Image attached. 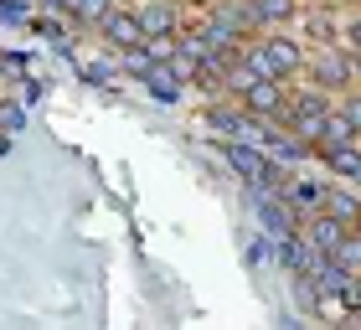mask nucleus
<instances>
[{"instance_id": "4468645a", "label": "nucleus", "mask_w": 361, "mask_h": 330, "mask_svg": "<svg viewBox=\"0 0 361 330\" xmlns=\"http://www.w3.org/2000/svg\"><path fill=\"white\" fill-rule=\"evenodd\" d=\"M227 155L238 160V171H243V176H269V171H264V160H258L253 150H243V145H233V150H227Z\"/></svg>"}, {"instance_id": "9d476101", "label": "nucleus", "mask_w": 361, "mask_h": 330, "mask_svg": "<svg viewBox=\"0 0 361 330\" xmlns=\"http://www.w3.org/2000/svg\"><path fill=\"white\" fill-rule=\"evenodd\" d=\"M145 82H150L160 98H176V88H180V78L171 73V62H150V68H145Z\"/></svg>"}, {"instance_id": "4be33fe9", "label": "nucleus", "mask_w": 361, "mask_h": 330, "mask_svg": "<svg viewBox=\"0 0 361 330\" xmlns=\"http://www.w3.org/2000/svg\"><path fill=\"white\" fill-rule=\"evenodd\" d=\"M356 233H361V212H356Z\"/></svg>"}, {"instance_id": "6e6552de", "label": "nucleus", "mask_w": 361, "mask_h": 330, "mask_svg": "<svg viewBox=\"0 0 361 330\" xmlns=\"http://www.w3.org/2000/svg\"><path fill=\"white\" fill-rule=\"evenodd\" d=\"M356 140V124L346 119V114H331L325 109V124H320V145H351Z\"/></svg>"}, {"instance_id": "ddd939ff", "label": "nucleus", "mask_w": 361, "mask_h": 330, "mask_svg": "<svg viewBox=\"0 0 361 330\" xmlns=\"http://www.w3.org/2000/svg\"><path fill=\"white\" fill-rule=\"evenodd\" d=\"M109 6H114V0H68V11L78 16V21H98Z\"/></svg>"}, {"instance_id": "f257e3e1", "label": "nucleus", "mask_w": 361, "mask_h": 330, "mask_svg": "<svg viewBox=\"0 0 361 330\" xmlns=\"http://www.w3.org/2000/svg\"><path fill=\"white\" fill-rule=\"evenodd\" d=\"M300 47H294V42H284V37H269V42H258L253 47V52H248V68L258 73V78H279V82H284L294 68H300Z\"/></svg>"}, {"instance_id": "a211bd4d", "label": "nucleus", "mask_w": 361, "mask_h": 330, "mask_svg": "<svg viewBox=\"0 0 361 330\" xmlns=\"http://www.w3.org/2000/svg\"><path fill=\"white\" fill-rule=\"evenodd\" d=\"M341 114H346V119L356 124V135H361V93H356V98H351V104H346V109H341Z\"/></svg>"}, {"instance_id": "423d86ee", "label": "nucleus", "mask_w": 361, "mask_h": 330, "mask_svg": "<svg viewBox=\"0 0 361 330\" xmlns=\"http://www.w3.org/2000/svg\"><path fill=\"white\" fill-rule=\"evenodd\" d=\"M140 26H145V37H171V26H176V11L166 6V0H150V6H140Z\"/></svg>"}, {"instance_id": "0eeeda50", "label": "nucleus", "mask_w": 361, "mask_h": 330, "mask_svg": "<svg viewBox=\"0 0 361 330\" xmlns=\"http://www.w3.org/2000/svg\"><path fill=\"white\" fill-rule=\"evenodd\" d=\"M325 258H331L341 274H351V279H356V274H361V233H356V238L346 233V238H341V243H336V248H331Z\"/></svg>"}, {"instance_id": "f8f14e48", "label": "nucleus", "mask_w": 361, "mask_h": 330, "mask_svg": "<svg viewBox=\"0 0 361 330\" xmlns=\"http://www.w3.org/2000/svg\"><path fill=\"white\" fill-rule=\"evenodd\" d=\"M253 21H289L294 16V0H253Z\"/></svg>"}, {"instance_id": "f03ea898", "label": "nucleus", "mask_w": 361, "mask_h": 330, "mask_svg": "<svg viewBox=\"0 0 361 330\" xmlns=\"http://www.w3.org/2000/svg\"><path fill=\"white\" fill-rule=\"evenodd\" d=\"M98 31H104V37L114 42V47H140L145 42V26H140V16L135 11H119V6H109L104 16H98Z\"/></svg>"}, {"instance_id": "f3484780", "label": "nucleus", "mask_w": 361, "mask_h": 330, "mask_svg": "<svg viewBox=\"0 0 361 330\" xmlns=\"http://www.w3.org/2000/svg\"><path fill=\"white\" fill-rule=\"evenodd\" d=\"M21 119H26V114L16 104H0V129H6V135H11V129H21Z\"/></svg>"}, {"instance_id": "2eb2a0df", "label": "nucleus", "mask_w": 361, "mask_h": 330, "mask_svg": "<svg viewBox=\"0 0 361 330\" xmlns=\"http://www.w3.org/2000/svg\"><path fill=\"white\" fill-rule=\"evenodd\" d=\"M212 124H217V129H233V135H238L248 119H243V114H227V109H212Z\"/></svg>"}, {"instance_id": "aec40b11", "label": "nucleus", "mask_w": 361, "mask_h": 330, "mask_svg": "<svg viewBox=\"0 0 361 330\" xmlns=\"http://www.w3.org/2000/svg\"><path fill=\"white\" fill-rule=\"evenodd\" d=\"M346 294H351V305H361V284H356V279H351V289H346Z\"/></svg>"}, {"instance_id": "6ab92c4d", "label": "nucleus", "mask_w": 361, "mask_h": 330, "mask_svg": "<svg viewBox=\"0 0 361 330\" xmlns=\"http://www.w3.org/2000/svg\"><path fill=\"white\" fill-rule=\"evenodd\" d=\"M346 37H351V42L361 47V21H351V26H346Z\"/></svg>"}, {"instance_id": "39448f33", "label": "nucleus", "mask_w": 361, "mask_h": 330, "mask_svg": "<svg viewBox=\"0 0 361 330\" xmlns=\"http://www.w3.org/2000/svg\"><path fill=\"white\" fill-rule=\"evenodd\" d=\"M310 73H315L325 88H346L351 82V62L341 52H315V62H310Z\"/></svg>"}, {"instance_id": "1a4fd4ad", "label": "nucleus", "mask_w": 361, "mask_h": 330, "mask_svg": "<svg viewBox=\"0 0 361 330\" xmlns=\"http://www.w3.org/2000/svg\"><path fill=\"white\" fill-rule=\"evenodd\" d=\"M325 160H331L341 176H356L361 181V150H356V140L351 145H325Z\"/></svg>"}, {"instance_id": "20e7f679", "label": "nucleus", "mask_w": 361, "mask_h": 330, "mask_svg": "<svg viewBox=\"0 0 361 330\" xmlns=\"http://www.w3.org/2000/svg\"><path fill=\"white\" fill-rule=\"evenodd\" d=\"M341 238H346V222L331 217V212H315V217H310V227H305V243L320 248V253H331Z\"/></svg>"}, {"instance_id": "9b49d317", "label": "nucleus", "mask_w": 361, "mask_h": 330, "mask_svg": "<svg viewBox=\"0 0 361 330\" xmlns=\"http://www.w3.org/2000/svg\"><path fill=\"white\" fill-rule=\"evenodd\" d=\"M320 202H325V212L341 217V222H356V212H361V202H356V196H346V191H325Z\"/></svg>"}, {"instance_id": "7ed1b4c3", "label": "nucleus", "mask_w": 361, "mask_h": 330, "mask_svg": "<svg viewBox=\"0 0 361 330\" xmlns=\"http://www.w3.org/2000/svg\"><path fill=\"white\" fill-rule=\"evenodd\" d=\"M243 104H248V114H253V119L284 114V82H279V78H258L253 88H243Z\"/></svg>"}, {"instance_id": "dca6fc26", "label": "nucleus", "mask_w": 361, "mask_h": 330, "mask_svg": "<svg viewBox=\"0 0 361 330\" xmlns=\"http://www.w3.org/2000/svg\"><path fill=\"white\" fill-rule=\"evenodd\" d=\"M264 222L274 227V233H289V212H284V207H274V202L264 207Z\"/></svg>"}, {"instance_id": "412c9836", "label": "nucleus", "mask_w": 361, "mask_h": 330, "mask_svg": "<svg viewBox=\"0 0 361 330\" xmlns=\"http://www.w3.org/2000/svg\"><path fill=\"white\" fill-rule=\"evenodd\" d=\"M351 78H356V82H361V57H356V62H351Z\"/></svg>"}]
</instances>
